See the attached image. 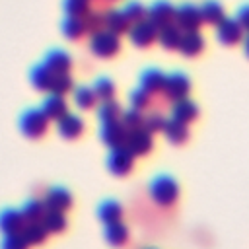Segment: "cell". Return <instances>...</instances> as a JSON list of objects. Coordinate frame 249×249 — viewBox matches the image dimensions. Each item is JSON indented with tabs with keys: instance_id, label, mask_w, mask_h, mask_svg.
I'll list each match as a JSON object with an SVG mask.
<instances>
[{
	"instance_id": "obj_8",
	"label": "cell",
	"mask_w": 249,
	"mask_h": 249,
	"mask_svg": "<svg viewBox=\"0 0 249 249\" xmlns=\"http://www.w3.org/2000/svg\"><path fill=\"white\" fill-rule=\"evenodd\" d=\"M99 138L105 146L109 148H121L126 144L128 138V130L124 128V124L121 121H111V123H101L99 128Z\"/></svg>"
},
{
	"instance_id": "obj_43",
	"label": "cell",
	"mask_w": 249,
	"mask_h": 249,
	"mask_svg": "<svg viewBox=\"0 0 249 249\" xmlns=\"http://www.w3.org/2000/svg\"><path fill=\"white\" fill-rule=\"evenodd\" d=\"M243 51H245V54L249 56V33H247V37L243 39Z\"/></svg>"
},
{
	"instance_id": "obj_29",
	"label": "cell",
	"mask_w": 249,
	"mask_h": 249,
	"mask_svg": "<svg viewBox=\"0 0 249 249\" xmlns=\"http://www.w3.org/2000/svg\"><path fill=\"white\" fill-rule=\"evenodd\" d=\"M66 216L60 210H47L43 216V226L49 233H62L66 230Z\"/></svg>"
},
{
	"instance_id": "obj_4",
	"label": "cell",
	"mask_w": 249,
	"mask_h": 249,
	"mask_svg": "<svg viewBox=\"0 0 249 249\" xmlns=\"http://www.w3.org/2000/svg\"><path fill=\"white\" fill-rule=\"evenodd\" d=\"M173 23L183 31H198L200 23H202V16H200V8L191 4V2H183L181 6L175 8V19Z\"/></svg>"
},
{
	"instance_id": "obj_12",
	"label": "cell",
	"mask_w": 249,
	"mask_h": 249,
	"mask_svg": "<svg viewBox=\"0 0 249 249\" xmlns=\"http://www.w3.org/2000/svg\"><path fill=\"white\" fill-rule=\"evenodd\" d=\"M132 156H146L152 146H154V140H152V134L146 130V128H136V130H130L128 132V138H126V144H124Z\"/></svg>"
},
{
	"instance_id": "obj_35",
	"label": "cell",
	"mask_w": 249,
	"mask_h": 249,
	"mask_svg": "<svg viewBox=\"0 0 249 249\" xmlns=\"http://www.w3.org/2000/svg\"><path fill=\"white\" fill-rule=\"evenodd\" d=\"M62 10L66 16L84 18L91 8H89V0H62Z\"/></svg>"
},
{
	"instance_id": "obj_5",
	"label": "cell",
	"mask_w": 249,
	"mask_h": 249,
	"mask_svg": "<svg viewBox=\"0 0 249 249\" xmlns=\"http://www.w3.org/2000/svg\"><path fill=\"white\" fill-rule=\"evenodd\" d=\"M189 89H191V82L187 78V74L183 72H171L169 76H165V84H163V97L171 103L179 101V99H185L189 95Z\"/></svg>"
},
{
	"instance_id": "obj_24",
	"label": "cell",
	"mask_w": 249,
	"mask_h": 249,
	"mask_svg": "<svg viewBox=\"0 0 249 249\" xmlns=\"http://www.w3.org/2000/svg\"><path fill=\"white\" fill-rule=\"evenodd\" d=\"M53 78H54V72H51L45 64H37L31 68V74H29V82L35 89L39 91H51V86H53Z\"/></svg>"
},
{
	"instance_id": "obj_6",
	"label": "cell",
	"mask_w": 249,
	"mask_h": 249,
	"mask_svg": "<svg viewBox=\"0 0 249 249\" xmlns=\"http://www.w3.org/2000/svg\"><path fill=\"white\" fill-rule=\"evenodd\" d=\"M134 165V156L132 152L126 148V146H121V148H111L109 152V158H107V167L113 175L117 177H124L130 173Z\"/></svg>"
},
{
	"instance_id": "obj_25",
	"label": "cell",
	"mask_w": 249,
	"mask_h": 249,
	"mask_svg": "<svg viewBox=\"0 0 249 249\" xmlns=\"http://www.w3.org/2000/svg\"><path fill=\"white\" fill-rule=\"evenodd\" d=\"M60 29H62V35L70 41H78L80 37H84L88 33L86 25H84V18H72V16H66L62 19Z\"/></svg>"
},
{
	"instance_id": "obj_19",
	"label": "cell",
	"mask_w": 249,
	"mask_h": 249,
	"mask_svg": "<svg viewBox=\"0 0 249 249\" xmlns=\"http://www.w3.org/2000/svg\"><path fill=\"white\" fill-rule=\"evenodd\" d=\"M171 117L177 119V121H181V123H185V124H191V123L198 117V107H196V103H193L189 97L179 99V101H175L173 107H171Z\"/></svg>"
},
{
	"instance_id": "obj_18",
	"label": "cell",
	"mask_w": 249,
	"mask_h": 249,
	"mask_svg": "<svg viewBox=\"0 0 249 249\" xmlns=\"http://www.w3.org/2000/svg\"><path fill=\"white\" fill-rule=\"evenodd\" d=\"M181 37H183V31L175 23H169V25H163L158 29V43L165 51H177Z\"/></svg>"
},
{
	"instance_id": "obj_2",
	"label": "cell",
	"mask_w": 249,
	"mask_h": 249,
	"mask_svg": "<svg viewBox=\"0 0 249 249\" xmlns=\"http://www.w3.org/2000/svg\"><path fill=\"white\" fill-rule=\"evenodd\" d=\"M47 128H49V119H47V115L41 109H27V111L21 113V117H19V130L27 138L37 140V138L47 134Z\"/></svg>"
},
{
	"instance_id": "obj_15",
	"label": "cell",
	"mask_w": 249,
	"mask_h": 249,
	"mask_svg": "<svg viewBox=\"0 0 249 249\" xmlns=\"http://www.w3.org/2000/svg\"><path fill=\"white\" fill-rule=\"evenodd\" d=\"M43 64H45L51 72H54V74H64V72H70V68H72V58H70V54H68L66 51H62V49H53V51H49V53L45 54Z\"/></svg>"
},
{
	"instance_id": "obj_32",
	"label": "cell",
	"mask_w": 249,
	"mask_h": 249,
	"mask_svg": "<svg viewBox=\"0 0 249 249\" xmlns=\"http://www.w3.org/2000/svg\"><path fill=\"white\" fill-rule=\"evenodd\" d=\"M121 12L124 14V18L128 19V23L132 25V23H138V21L146 19L148 8H146L142 2H138V0H128V2L121 8Z\"/></svg>"
},
{
	"instance_id": "obj_27",
	"label": "cell",
	"mask_w": 249,
	"mask_h": 249,
	"mask_svg": "<svg viewBox=\"0 0 249 249\" xmlns=\"http://www.w3.org/2000/svg\"><path fill=\"white\" fill-rule=\"evenodd\" d=\"M21 235L25 237V241L29 243V247H33V245H43L47 241L49 231L43 226V222H29V224H25Z\"/></svg>"
},
{
	"instance_id": "obj_39",
	"label": "cell",
	"mask_w": 249,
	"mask_h": 249,
	"mask_svg": "<svg viewBox=\"0 0 249 249\" xmlns=\"http://www.w3.org/2000/svg\"><path fill=\"white\" fill-rule=\"evenodd\" d=\"M130 105L138 111H146L150 105H152V93L146 91L144 88H138L130 93Z\"/></svg>"
},
{
	"instance_id": "obj_36",
	"label": "cell",
	"mask_w": 249,
	"mask_h": 249,
	"mask_svg": "<svg viewBox=\"0 0 249 249\" xmlns=\"http://www.w3.org/2000/svg\"><path fill=\"white\" fill-rule=\"evenodd\" d=\"M121 123H123V124H124V128L130 132V130L142 128V124H144V115H142V111H138V109L130 107V109L123 111V115H121Z\"/></svg>"
},
{
	"instance_id": "obj_30",
	"label": "cell",
	"mask_w": 249,
	"mask_h": 249,
	"mask_svg": "<svg viewBox=\"0 0 249 249\" xmlns=\"http://www.w3.org/2000/svg\"><path fill=\"white\" fill-rule=\"evenodd\" d=\"M105 241L119 247V245H124L128 241V228L123 224V222H115V224H109L105 228Z\"/></svg>"
},
{
	"instance_id": "obj_26",
	"label": "cell",
	"mask_w": 249,
	"mask_h": 249,
	"mask_svg": "<svg viewBox=\"0 0 249 249\" xmlns=\"http://www.w3.org/2000/svg\"><path fill=\"white\" fill-rule=\"evenodd\" d=\"M97 216H99V220L105 226L115 224V222H121V218H123V206L117 200H105V202L99 204Z\"/></svg>"
},
{
	"instance_id": "obj_37",
	"label": "cell",
	"mask_w": 249,
	"mask_h": 249,
	"mask_svg": "<svg viewBox=\"0 0 249 249\" xmlns=\"http://www.w3.org/2000/svg\"><path fill=\"white\" fill-rule=\"evenodd\" d=\"M91 88H93V91H95L99 101H109L115 95V84L109 78H97Z\"/></svg>"
},
{
	"instance_id": "obj_40",
	"label": "cell",
	"mask_w": 249,
	"mask_h": 249,
	"mask_svg": "<svg viewBox=\"0 0 249 249\" xmlns=\"http://www.w3.org/2000/svg\"><path fill=\"white\" fill-rule=\"evenodd\" d=\"M163 124H165L163 115L158 113V111H152L150 115L144 117V124H142V128H146L150 134H154V132H161V130H163Z\"/></svg>"
},
{
	"instance_id": "obj_22",
	"label": "cell",
	"mask_w": 249,
	"mask_h": 249,
	"mask_svg": "<svg viewBox=\"0 0 249 249\" xmlns=\"http://www.w3.org/2000/svg\"><path fill=\"white\" fill-rule=\"evenodd\" d=\"M202 49H204V37L198 31H187V33H183L177 51L185 56H196Z\"/></svg>"
},
{
	"instance_id": "obj_13",
	"label": "cell",
	"mask_w": 249,
	"mask_h": 249,
	"mask_svg": "<svg viewBox=\"0 0 249 249\" xmlns=\"http://www.w3.org/2000/svg\"><path fill=\"white\" fill-rule=\"evenodd\" d=\"M25 218L21 214V210L16 208H6L0 212V231L4 235H14V233H21L25 228Z\"/></svg>"
},
{
	"instance_id": "obj_28",
	"label": "cell",
	"mask_w": 249,
	"mask_h": 249,
	"mask_svg": "<svg viewBox=\"0 0 249 249\" xmlns=\"http://www.w3.org/2000/svg\"><path fill=\"white\" fill-rule=\"evenodd\" d=\"M45 212H47V206H45L43 198H29L21 206V214H23L27 224L29 222H43Z\"/></svg>"
},
{
	"instance_id": "obj_34",
	"label": "cell",
	"mask_w": 249,
	"mask_h": 249,
	"mask_svg": "<svg viewBox=\"0 0 249 249\" xmlns=\"http://www.w3.org/2000/svg\"><path fill=\"white\" fill-rule=\"evenodd\" d=\"M72 88H74V82H72L70 72L54 74V78H53V86H51V91H49V93H54V95H66V93L72 91Z\"/></svg>"
},
{
	"instance_id": "obj_21",
	"label": "cell",
	"mask_w": 249,
	"mask_h": 249,
	"mask_svg": "<svg viewBox=\"0 0 249 249\" xmlns=\"http://www.w3.org/2000/svg\"><path fill=\"white\" fill-rule=\"evenodd\" d=\"M200 16H202V21L208 23V25H220L224 19H226V12H224V6L216 0H206L202 2L200 6Z\"/></svg>"
},
{
	"instance_id": "obj_7",
	"label": "cell",
	"mask_w": 249,
	"mask_h": 249,
	"mask_svg": "<svg viewBox=\"0 0 249 249\" xmlns=\"http://www.w3.org/2000/svg\"><path fill=\"white\" fill-rule=\"evenodd\" d=\"M128 39L134 47H140V49H146L150 47L154 41H158V27L150 21V19H142L138 23H132L130 29H128Z\"/></svg>"
},
{
	"instance_id": "obj_38",
	"label": "cell",
	"mask_w": 249,
	"mask_h": 249,
	"mask_svg": "<svg viewBox=\"0 0 249 249\" xmlns=\"http://www.w3.org/2000/svg\"><path fill=\"white\" fill-rule=\"evenodd\" d=\"M84 25H86V31L89 35L105 29L103 27V12H95V10H89L86 16H84Z\"/></svg>"
},
{
	"instance_id": "obj_9",
	"label": "cell",
	"mask_w": 249,
	"mask_h": 249,
	"mask_svg": "<svg viewBox=\"0 0 249 249\" xmlns=\"http://www.w3.org/2000/svg\"><path fill=\"white\" fill-rule=\"evenodd\" d=\"M146 19H150L158 29L163 27V25H169L175 19V6L169 4L167 0H154L148 6Z\"/></svg>"
},
{
	"instance_id": "obj_44",
	"label": "cell",
	"mask_w": 249,
	"mask_h": 249,
	"mask_svg": "<svg viewBox=\"0 0 249 249\" xmlns=\"http://www.w3.org/2000/svg\"><path fill=\"white\" fill-rule=\"evenodd\" d=\"M109 2H113V0H109Z\"/></svg>"
},
{
	"instance_id": "obj_31",
	"label": "cell",
	"mask_w": 249,
	"mask_h": 249,
	"mask_svg": "<svg viewBox=\"0 0 249 249\" xmlns=\"http://www.w3.org/2000/svg\"><path fill=\"white\" fill-rule=\"evenodd\" d=\"M74 103H76L80 109H84V111L93 109L95 103H97V95H95L93 88H88V86L76 88V89H74Z\"/></svg>"
},
{
	"instance_id": "obj_33",
	"label": "cell",
	"mask_w": 249,
	"mask_h": 249,
	"mask_svg": "<svg viewBox=\"0 0 249 249\" xmlns=\"http://www.w3.org/2000/svg\"><path fill=\"white\" fill-rule=\"evenodd\" d=\"M123 109L117 101L109 99V101H101L97 107V117L101 123H111V121H121Z\"/></svg>"
},
{
	"instance_id": "obj_42",
	"label": "cell",
	"mask_w": 249,
	"mask_h": 249,
	"mask_svg": "<svg viewBox=\"0 0 249 249\" xmlns=\"http://www.w3.org/2000/svg\"><path fill=\"white\" fill-rule=\"evenodd\" d=\"M235 19H237V21H239V25L243 27V31H245V33H249V4H245V6H241V8L237 10Z\"/></svg>"
},
{
	"instance_id": "obj_23",
	"label": "cell",
	"mask_w": 249,
	"mask_h": 249,
	"mask_svg": "<svg viewBox=\"0 0 249 249\" xmlns=\"http://www.w3.org/2000/svg\"><path fill=\"white\" fill-rule=\"evenodd\" d=\"M163 134H165V138L171 142V144H183V142H187V138H189V128H187V124L185 123H181V121H177V119H165V124H163V130H161Z\"/></svg>"
},
{
	"instance_id": "obj_3",
	"label": "cell",
	"mask_w": 249,
	"mask_h": 249,
	"mask_svg": "<svg viewBox=\"0 0 249 249\" xmlns=\"http://www.w3.org/2000/svg\"><path fill=\"white\" fill-rule=\"evenodd\" d=\"M119 49H121L119 35H115L107 29H101V31L93 33L91 39H89V51L99 58H111L119 53Z\"/></svg>"
},
{
	"instance_id": "obj_1",
	"label": "cell",
	"mask_w": 249,
	"mask_h": 249,
	"mask_svg": "<svg viewBox=\"0 0 249 249\" xmlns=\"http://www.w3.org/2000/svg\"><path fill=\"white\" fill-rule=\"evenodd\" d=\"M148 195H150V198L158 206L167 208V206H173L177 202V198H179V185L169 175H156L150 181Z\"/></svg>"
},
{
	"instance_id": "obj_20",
	"label": "cell",
	"mask_w": 249,
	"mask_h": 249,
	"mask_svg": "<svg viewBox=\"0 0 249 249\" xmlns=\"http://www.w3.org/2000/svg\"><path fill=\"white\" fill-rule=\"evenodd\" d=\"M163 84H165V74L161 70H158V68H148V70H144L140 74V88H144L152 95L161 93Z\"/></svg>"
},
{
	"instance_id": "obj_14",
	"label": "cell",
	"mask_w": 249,
	"mask_h": 249,
	"mask_svg": "<svg viewBox=\"0 0 249 249\" xmlns=\"http://www.w3.org/2000/svg\"><path fill=\"white\" fill-rule=\"evenodd\" d=\"M56 130L62 138L74 140L84 132V121H82V117H78L74 113H66L62 119L56 121Z\"/></svg>"
},
{
	"instance_id": "obj_16",
	"label": "cell",
	"mask_w": 249,
	"mask_h": 249,
	"mask_svg": "<svg viewBox=\"0 0 249 249\" xmlns=\"http://www.w3.org/2000/svg\"><path fill=\"white\" fill-rule=\"evenodd\" d=\"M41 111L47 115L49 121H58V119H62L68 113V103H66L64 95L51 93L49 97H45V101L41 105Z\"/></svg>"
},
{
	"instance_id": "obj_41",
	"label": "cell",
	"mask_w": 249,
	"mask_h": 249,
	"mask_svg": "<svg viewBox=\"0 0 249 249\" xmlns=\"http://www.w3.org/2000/svg\"><path fill=\"white\" fill-rule=\"evenodd\" d=\"M0 249H29V243L21 233H14V235H4Z\"/></svg>"
},
{
	"instance_id": "obj_17",
	"label": "cell",
	"mask_w": 249,
	"mask_h": 249,
	"mask_svg": "<svg viewBox=\"0 0 249 249\" xmlns=\"http://www.w3.org/2000/svg\"><path fill=\"white\" fill-rule=\"evenodd\" d=\"M103 27L115 35H123V33H128L130 23L121 10H107L103 12Z\"/></svg>"
},
{
	"instance_id": "obj_11",
	"label": "cell",
	"mask_w": 249,
	"mask_h": 249,
	"mask_svg": "<svg viewBox=\"0 0 249 249\" xmlns=\"http://www.w3.org/2000/svg\"><path fill=\"white\" fill-rule=\"evenodd\" d=\"M43 202L47 206V210H60L66 212L72 206V195L68 189L64 187H51L45 191L43 195Z\"/></svg>"
},
{
	"instance_id": "obj_10",
	"label": "cell",
	"mask_w": 249,
	"mask_h": 249,
	"mask_svg": "<svg viewBox=\"0 0 249 249\" xmlns=\"http://www.w3.org/2000/svg\"><path fill=\"white\" fill-rule=\"evenodd\" d=\"M243 27L235 18H226L220 25H216V39L222 45H237L243 41Z\"/></svg>"
}]
</instances>
